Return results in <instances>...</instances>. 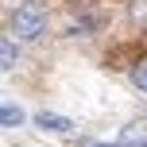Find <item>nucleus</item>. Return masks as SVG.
I'll use <instances>...</instances> for the list:
<instances>
[{"label":"nucleus","mask_w":147,"mask_h":147,"mask_svg":"<svg viewBox=\"0 0 147 147\" xmlns=\"http://www.w3.org/2000/svg\"><path fill=\"white\" fill-rule=\"evenodd\" d=\"M132 85H136V89H143V93H147V58H143L140 66L132 70Z\"/></svg>","instance_id":"obj_6"},{"label":"nucleus","mask_w":147,"mask_h":147,"mask_svg":"<svg viewBox=\"0 0 147 147\" xmlns=\"http://www.w3.org/2000/svg\"><path fill=\"white\" fill-rule=\"evenodd\" d=\"M0 120H4V128H20V124H23V112L16 109V105H4V112H0Z\"/></svg>","instance_id":"obj_5"},{"label":"nucleus","mask_w":147,"mask_h":147,"mask_svg":"<svg viewBox=\"0 0 147 147\" xmlns=\"http://www.w3.org/2000/svg\"><path fill=\"white\" fill-rule=\"evenodd\" d=\"M0 70H4V74L16 70V35H4V39H0Z\"/></svg>","instance_id":"obj_3"},{"label":"nucleus","mask_w":147,"mask_h":147,"mask_svg":"<svg viewBox=\"0 0 147 147\" xmlns=\"http://www.w3.org/2000/svg\"><path fill=\"white\" fill-rule=\"evenodd\" d=\"M97 27H101V20H97V16H85V20H74V23H70L66 35H70V39H81V35H93Z\"/></svg>","instance_id":"obj_4"},{"label":"nucleus","mask_w":147,"mask_h":147,"mask_svg":"<svg viewBox=\"0 0 147 147\" xmlns=\"http://www.w3.org/2000/svg\"><path fill=\"white\" fill-rule=\"evenodd\" d=\"M35 124L43 128V132H62V136L74 132V124H70V120H66V116H54V112H39V116H35Z\"/></svg>","instance_id":"obj_2"},{"label":"nucleus","mask_w":147,"mask_h":147,"mask_svg":"<svg viewBox=\"0 0 147 147\" xmlns=\"http://www.w3.org/2000/svg\"><path fill=\"white\" fill-rule=\"evenodd\" d=\"M12 35L23 39V43H35V39L47 35V12L39 8V0H27L12 12Z\"/></svg>","instance_id":"obj_1"}]
</instances>
